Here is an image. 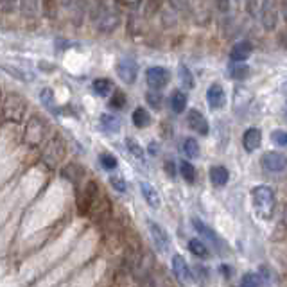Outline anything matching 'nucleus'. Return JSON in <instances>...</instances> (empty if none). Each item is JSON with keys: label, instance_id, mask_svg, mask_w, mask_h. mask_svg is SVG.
<instances>
[{"label": "nucleus", "instance_id": "f257e3e1", "mask_svg": "<svg viewBox=\"0 0 287 287\" xmlns=\"http://www.w3.org/2000/svg\"><path fill=\"white\" fill-rule=\"evenodd\" d=\"M90 20L93 22L99 32H111L121 22L117 9L106 2V0H95L93 7L90 9Z\"/></svg>", "mask_w": 287, "mask_h": 287}, {"label": "nucleus", "instance_id": "f03ea898", "mask_svg": "<svg viewBox=\"0 0 287 287\" xmlns=\"http://www.w3.org/2000/svg\"><path fill=\"white\" fill-rule=\"evenodd\" d=\"M252 201L255 214L264 221H270L275 214V206H277V198L275 192L267 185H257L252 188Z\"/></svg>", "mask_w": 287, "mask_h": 287}, {"label": "nucleus", "instance_id": "7ed1b4c3", "mask_svg": "<svg viewBox=\"0 0 287 287\" xmlns=\"http://www.w3.org/2000/svg\"><path fill=\"white\" fill-rule=\"evenodd\" d=\"M25 111H27V103L25 99L20 95V93H7L4 97V104H2V119L6 122H13V124H18L24 119Z\"/></svg>", "mask_w": 287, "mask_h": 287}, {"label": "nucleus", "instance_id": "20e7f679", "mask_svg": "<svg viewBox=\"0 0 287 287\" xmlns=\"http://www.w3.org/2000/svg\"><path fill=\"white\" fill-rule=\"evenodd\" d=\"M47 131H49V124L43 121L40 115H32L27 121L24 129V140L29 147H38L40 144L45 140Z\"/></svg>", "mask_w": 287, "mask_h": 287}, {"label": "nucleus", "instance_id": "39448f33", "mask_svg": "<svg viewBox=\"0 0 287 287\" xmlns=\"http://www.w3.org/2000/svg\"><path fill=\"white\" fill-rule=\"evenodd\" d=\"M65 152H67V145H65L63 137L54 135L52 139L49 140V144H47L42 160L47 167H56L58 163L65 158Z\"/></svg>", "mask_w": 287, "mask_h": 287}, {"label": "nucleus", "instance_id": "423d86ee", "mask_svg": "<svg viewBox=\"0 0 287 287\" xmlns=\"http://www.w3.org/2000/svg\"><path fill=\"white\" fill-rule=\"evenodd\" d=\"M117 75L122 83L133 85L137 81V75H139V65H137V61L129 56L121 58L117 63Z\"/></svg>", "mask_w": 287, "mask_h": 287}, {"label": "nucleus", "instance_id": "0eeeda50", "mask_svg": "<svg viewBox=\"0 0 287 287\" xmlns=\"http://www.w3.org/2000/svg\"><path fill=\"white\" fill-rule=\"evenodd\" d=\"M170 81V72L163 67H151L145 72V83L151 90H162Z\"/></svg>", "mask_w": 287, "mask_h": 287}, {"label": "nucleus", "instance_id": "6e6552de", "mask_svg": "<svg viewBox=\"0 0 287 287\" xmlns=\"http://www.w3.org/2000/svg\"><path fill=\"white\" fill-rule=\"evenodd\" d=\"M260 163H262L264 169L270 170V173H282V170L287 169V156L277 151H270V152H266V155H262Z\"/></svg>", "mask_w": 287, "mask_h": 287}, {"label": "nucleus", "instance_id": "1a4fd4ad", "mask_svg": "<svg viewBox=\"0 0 287 287\" xmlns=\"http://www.w3.org/2000/svg\"><path fill=\"white\" fill-rule=\"evenodd\" d=\"M147 226H149V234H151V239H152V242H155L156 250L165 253L170 246V239H169V235H167V232L163 230L158 223H155V221H147Z\"/></svg>", "mask_w": 287, "mask_h": 287}, {"label": "nucleus", "instance_id": "9d476101", "mask_svg": "<svg viewBox=\"0 0 287 287\" xmlns=\"http://www.w3.org/2000/svg\"><path fill=\"white\" fill-rule=\"evenodd\" d=\"M173 271L180 284H188V282L192 280V271H190V267H188L187 260L181 255L173 257Z\"/></svg>", "mask_w": 287, "mask_h": 287}, {"label": "nucleus", "instance_id": "9b49d317", "mask_svg": "<svg viewBox=\"0 0 287 287\" xmlns=\"http://www.w3.org/2000/svg\"><path fill=\"white\" fill-rule=\"evenodd\" d=\"M187 124L190 126V129H194L196 133H199V135H208V131H210L208 122H206V119L203 117L201 111H198V110H190V111H188Z\"/></svg>", "mask_w": 287, "mask_h": 287}, {"label": "nucleus", "instance_id": "f8f14e48", "mask_svg": "<svg viewBox=\"0 0 287 287\" xmlns=\"http://www.w3.org/2000/svg\"><path fill=\"white\" fill-rule=\"evenodd\" d=\"M224 101H226V95H224V88L221 85L216 83L206 90V103H208L210 108L219 110V108L224 106Z\"/></svg>", "mask_w": 287, "mask_h": 287}, {"label": "nucleus", "instance_id": "ddd939ff", "mask_svg": "<svg viewBox=\"0 0 287 287\" xmlns=\"http://www.w3.org/2000/svg\"><path fill=\"white\" fill-rule=\"evenodd\" d=\"M260 142H262V135H260V129L257 128L246 129V133L242 135V145L248 152L257 151L260 147Z\"/></svg>", "mask_w": 287, "mask_h": 287}, {"label": "nucleus", "instance_id": "4468645a", "mask_svg": "<svg viewBox=\"0 0 287 287\" xmlns=\"http://www.w3.org/2000/svg\"><path fill=\"white\" fill-rule=\"evenodd\" d=\"M253 52V45L252 42H248V40H242V42L235 43L234 47H232L230 50V56L234 61H246L250 56H252Z\"/></svg>", "mask_w": 287, "mask_h": 287}, {"label": "nucleus", "instance_id": "2eb2a0df", "mask_svg": "<svg viewBox=\"0 0 287 287\" xmlns=\"http://www.w3.org/2000/svg\"><path fill=\"white\" fill-rule=\"evenodd\" d=\"M192 226L196 228V232H198L199 235H203L205 239H208V241H212L214 244H216V248H221V239L217 237V234L212 230L210 226H206L205 223H203L201 219H198V217H194L192 219Z\"/></svg>", "mask_w": 287, "mask_h": 287}, {"label": "nucleus", "instance_id": "dca6fc26", "mask_svg": "<svg viewBox=\"0 0 287 287\" xmlns=\"http://www.w3.org/2000/svg\"><path fill=\"white\" fill-rule=\"evenodd\" d=\"M210 181H212L214 187H224L230 180V173H228L226 167L223 165H214L210 167Z\"/></svg>", "mask_w": 287, "mask_h": 287}, {"label": "nucleus", "instance_id": "f3484780", "mask_svg": "<svg viewBox=\"0 0 287 287\" xmlns=\"http://www.w3.org/2000/svg\"><path fill=\"white\" fill-rule=\"evenodd\" d=\"M140 192H142L145 203H147L149 206H152V208H158V206H160V196H158L156 188L152 187L151 183H147V181H140Z\"/></svg>", "mask_w": 287, "mask_h": 287}, {"label": "nucleus", "instance_id": "a211bd4d", "mask_svg": "<svg viewBox=\"0 0 287 287\" xmlns=\"http://www.w3.org/2000/svg\"><path fill=\"white\" fill-rule=\"evenodd\" d=\"M169 104H170V110H173L174 113H181V111H185V108H187V93L181 92V90H174L169 97Z\"/></svg>", "mask_w": 287, "mask_h": 287}, {"label": "nucleus", "instance_id": "6ab92c4d", "mask_svg": "<svg viewBox=\"0 0 287 287\" xmlns=\"http://www.w3.org/2000/svg\"><path fill=\"white\" fill-rule=\"evenodd\" d=\"M131 121H133V124H135V128L144 129L151 124V115H149V111L145 110V108L139 106V108H135V111H133Z\"/></svg>", "mask_w": 287, "mask_h": 287}, {"label": "nucleus", "instance_id": "aec40b11", "mask_svg": "<svg viewBox=\"0 0 287 287\" xmlns=\"http://www.w3.org/2000/svg\"><path fill=\"white\" fill-rule=\"evenodd\" d=\"M101 126H103L104 131L117 133L121 129V119L113 113H103L101 115Z\"/></svg>", "mask_w": 287, "mask_h": 287}, {"label": "nucleus", "instance_id": "412c9836", "mask_svg": "<svg viewBox=\"0 0 287 287\" xmlns=\"http://www.w3.org/2000/svg\"><path fill=\"white\" fill-rule=\"evenodd\" d=\"M92 90H93V93H95V95L108 97L111 93V90H113V85H111L110 79L99 78V79H95V81L92 83Z\"/></svg>", "mask_w": 287, "mask_h": 287}, {"label": "nucleus", "instance_id": "4be33fe9", "mask_svg": "<svg viewBox=\"0 0 287 287\" xmlns=\"http://www.w3.org/2000/svg\"><path fill=\"white\" fill-rule=\"evenodd\" d=\"M188 252L194 257H198V259H206V257L210 255L205 242H201L199 239H190V241H188Z\"/></svg>", "mask_w": 287, "mask_h": 287}, {"label": "nucleus", "instance_id": "5701e85b", "mask_svg": "<svg viewBox=\"0 0 287 287\" xmlns=\"http://www.w3.org/2000/svg\"><path fill=\"white\" fill-rule=\"evenodd\" d=\"M20 13L24 18H34L38 13V0H18Z\"/></svg>", "mask_w": 287, "mask_h": 287}, {"label": "nucleus", "instance_id": "b1692460", "mask_svg": "<svg viewBox=\"0 0 287 287\" xmlns=\"http://www.w3.org/2000/svg\"><path fill=\"white\" fill-rule=\"evenodd\" d=\"M228 72H230V75L234 79H239V81H242V79H246L250 75V67H246L242 61H235L234 65H230Z\"/></svg>", "mask_w": 287, "mask_h": 287}, {"label": "nucleus", "instance_id": "393cba45", "mask_svg": "<svg viewBox=\"0 0 287 287\" xmlns=\"http://www.w3.org/2000/svg\"><path fill=\"white\" fill-rule=\"evenodd\" d=\"M262 22H264V27L266 29H273L275 25H277V11H275V7H273V4L271 2H267V6H266V9H264V13H262Z\"/></svg>", "mask_w": 287, "mask_h": 287}, {"label": "nucleus", "instance_id": "a878e982", "mask_svg": "<svg viewBox=\"0 0 287 287\" xmlns=\"http://www.w3.org/2000/svg\"><path fill=\"white\" fill-rule=\"evenodd\" d=\"M181 149H183L185 156H188V158H198L199 156V144H198V140L192 139V137H188V139L183 140Z\"/></svg>", "mask_w": 287, "mask_h": 287}, {"label": "nucleus", "instance_id": "bb28decb", "mask_svg": "<svg viewBox=\"0 0 287 287\" xmlns=\"http://www.w3.org/2000/svg\"><path fill=\"white\" fill-rule=\"evenodd\" d=\"M178 74H180V81L183 83V86L187 90L194 88V75H192L190 68L187 67V65H180V68H178Z\"/></svg>", "mask_w": 287, "mask_h": 287}, {"label": "nucleus", "instance_id": "cd10ccee", "mask_svg": "<svg viewBox=\"0 0 287 287\" xmlns=\"http://www.w3.org/2000/svg\"><path fill=\"white\" fill-rule=\"evenodd\" d=\"M180 173H181V178H183L187 183H194L196 181V169L190 162H187V160H183V162L180 163Z\"/></svg>", "mask_w": 287, "mask_h": 287}, {"label": "nucleus", "instance_id": "c85d7f7f", "mask_svg": "<svg viewBox=\"0 0 287 287\" xmlns=\"http://www.w3.org/2000/svg\"><path fill=\"white\" fill-rule=\"evenodd\" d=\"M61 2H63V0H43V9H45L43 13H45V16L56 18Z\"/></svg>", "mask_w": 287, "mask_h": 287}, {"label": "nucleus", "instance_id": "c756f323", "mask_svg": "<svg viewBox=\"0 0 287 287\" xmlns=\"http://www.w3.org/2000/svg\"><path fill=\"white\" fill-rule=\"evenodd\" d=\"M99 162H101V165H103L104 170H115L117 169V165H119L117 158H115L113 155H110V152H101Z\"/></svg>", "mask_w": 287, "mask_h": 287}, {"label": "nucleus", "instance_id": "7c9ffc66", "mask_svg": "<svg viewBox=\"0 0 287 287\" xmlns=\"http://www.w3.org/2000/svg\"><path fill=\"white\" fill-rule=\"evenodd\" d=\"M145 101H147V104L152 110H160L163 104V97L158 93V90H151V92L145 93Z\"/></svg>", "mask_w": 287, "mask_h": 287}, {"label": "nucleus", "instance_id": "2f4dec72", "mask_svg": "<svg viewBox=\"0 0 287 287\" xmlns=\"http://www.w3.org/2000/svg\"><path fill=\"white\" fill-rule=\"evenodd\" d=\"M266 6H267V0H250L248 9H250V13H252V16L260 18L264 9H266Z\"/></svg>", "mask_w": 287, "mask_h": 287}, {"label": "nucleus", "instance_id": "473e14b6", "mask_svg": "<svg viewBox=\"0 0 287 287\" xmlns=\"http://www.w3.org/2000/svg\"><path fill=\"white\" fill-rule=\"evenodd\" d=\"M126 147H128V151L131 152V155L135 156L137 160H140V162H142V160L145 158L142 145H140L139 142H135L133 139H128V140H126Z\"/></svg>", "mask_w": 287, "mask_h": 287}, {"label": "nucleus", "instance_id": "72a5a7b5", "mask_svg": "<svg viewBox=\"0 0 287 287\" xmlns=\"http://www.w3.org/2000/svg\"><path fill=\"white\" fill-rule=\"evenodd\" d=\"M126 106V95L124 92H113V95L110 97V108L111 110H122Z\"/></svg>", "mask_w": 287, "mask_h": 287}, {"label": "nucleus", "instance_id": "f704fd0d", "mask_svg": "<svg viewBox=\"0 0 287 287\" xmlns=\"http://www.w3.org/2000/svg\"><path fill=\"white\" fill-rule=\"evenodd\" d=\"M239 287H260V278H259V275H255V273H246V275H242L241 284H239Z\"/></svg>", "mask_w": 287, "mask_h": 287}, {"label": "nucleus", "instance_id": "c9c22d12", "mask_svg": "<svg viewBox=\"0 0 287 287\" xmlns=\"http://www.w3.org/2000/svg\"><path fill=\"white\" fill-rule=\"evenodd\" d=\"M2 70H6L7 74H11L14 79H20V81H31V79H32V75L24 74L22 70H16V68L11 67V65H2Z\"/></svg>", "mask_w": 287, "mask_h": 287}, {"label": "nucleus", "instance_id": "e433bc0d", "mask_svg": "<svg viewBox=\"0 0 287 287\" xmlns=\"http://www.w3.org/2000/svg\"><path fill=\"white\" fill-rule=\"evenodd\" d=\"M40 99L47 108H54V92L52 88H42L40 92Z\"/></svg>", "mask_w": 287, "mask_h": 287}, {"label": "nucleus", "instance_id": "4c0bfd02", "mask_svg": "<svg viewBox=\"0 0 287 287\" xmlns=\"http://www.w3.org/2000/svg\"><path fill=\"white\" fill-rule=\"evenodd\" d=\"M271 140H273L277 145H280V147H287V131L275 129V131L271 133Z\"/></svg>", "mask_w": 287, "mask_h": 287}, {"label": "nucleus", "instance_id": "58836bf2", "mask_svg": "<svg viewBox=\"0 0 287 287\" xmlns=\"http://www.w3.org/2000/svg\"><path fill=\"white\" fill-rule=\"evenodd\" d=\"M110 183H111V187L115 188L117 192H126V188H128V185H126V180L122 176H110Z\"/></svg>", "mask_w": 287, "mask_h": 287}, {"label": "nucleus", "instance_id": "ea45409f", "mask_svg": "<svg viewBox=\"0 0 287 287\" xmlns=\"http://www.w3.org/2000/svg\"><path fill=\"white\" fill-rule=\"evenodd\" d=\"M16 2H18V0H0V4H2V9L6 11V13H11V11H14V7H16Z\"/></svg>", "mask_w": 287, "mask_h": 287}, {"label": "nucleus", "instance_id": "a19ab883", "mask_svg": "<svg viewBox=\"0 0 287 287\" xmlns=\"http://www.w3.org/2000/svg\"><path fill=\"white\" fill-rule=\"evenodd\" d=\"M170 4H173L176 9H181V7L187 6V0H170Z\"/></svg>", "mask_w": 287, "mask_h": 287}, {"label": "nucleus", "instance_id": "79ce46f5", "mask_svg": "<svg viewBox=\"0 0 287 287\" xmlns=\"http://www.w3.org/2000/svg\"><path fill=\"white\" fill-rule=\"evenodd\" d=\"M165 173H169V176H174L176 170H174V163L173 162H167L165 163Z\"/></svg>", "mask_w": 287, "mask_h": 287}, {"label": "nucleus", "instance_id": "37998d69", "mask_svg": "<svg viewBox=\"0 0 287 287\" xmlns=\"http://www.w3.org/2000/svg\"><path fill=\"white\" fill-rule=\"evenodd\" d=\"M0 104H2V90H0Z\"/></svg>", "mask_w": 287, "mask_h": 287}, {"label": "nucleus", "instance_id": "c03bdc74", "mask_svg": "<svg viewBox=\"0 0 287 287\" xmlns=\"http://www.w3.org/2000/svg\"><path fill=\"white\" fill-rule=\"evenodd\" d=\"M285 117H287V103H285Z\"/></svg>", "mask_w": 287, "mask_h": 287}]
</instances>
